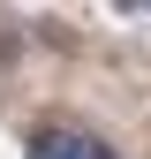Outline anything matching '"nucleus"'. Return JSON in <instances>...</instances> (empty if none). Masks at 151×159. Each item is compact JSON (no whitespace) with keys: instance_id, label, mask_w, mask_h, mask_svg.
<instances>
[{"instance_id":"obj_1","label":"nucleus","mask_w":151,"mask_h":159,"mask_svg":"<svg viewBox=\"0 0 151 159\" xmlns=\"http://www.w3.org/2000/svg\"><path fill=\"white\" fill-rule=\"evenodd\" d=\"M30 159H121V152H113L106 136L76 129V121H53V129H38V136H30Z\"/></svg>"}]
</instances>
